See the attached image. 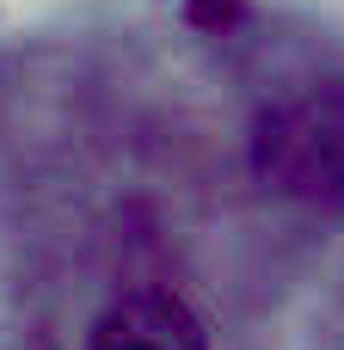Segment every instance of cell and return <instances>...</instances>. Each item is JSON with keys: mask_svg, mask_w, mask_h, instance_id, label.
Here are the masks:
<instances>
[{"mask_svg": "<svg viewBox=\"0 0 344 350\" xmlns=\"http://www.w3.org/2000/svg\"><path fill=\"white\" fill-rule=\"evenodd\" d=\"M92 350H203V326L172 289H123L105 308Z\"/></svg>", "mask_w": 344, "mask_h": 350, "instance_id": "cell-2", "label": "cell"}, {"mask_svg": "<svg viewBox=\"0 0 344 350\" xmlns=\"http://www.w3.org/2000/svg\"><path fill=\"white\" fill-rule=\"evenodd\" d=\"M252 166L302 209H344V86H302L265 105Z\"/></svg>", "mask_w": 344, "mask_h": 350, "instance_id": "cell-1", "label": "cell"}]
</instances>
